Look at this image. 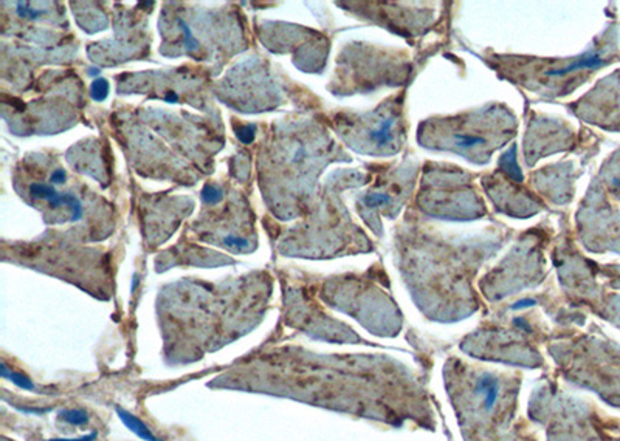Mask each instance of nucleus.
Segmentation results:
<instances>
[{
	"label": "nucleus",
	"mask_w": 620,
	"mask_h": 441,
	"mask_svg": "<svg viewBox=\"0 0 620 441\" xmlns=\"http://www.w3.org/2000/svg\"><path fill=\"white\" fill-rule=\"evenodd\" d=\"M61 418L66 419V421L70 423V424H74V426L87 423V419H89L87 413H84L82 410H64V412H61Z\"/></svg>",
	"instance_id": "0eeeda50"
},
{
	"label": "nucleus",
	"mask_w": 620,
	"mask_h": 441,
	"mask_svg": "<svg viewBox=\"0 0 620 441\" xmlns=\"http://www.w3.org/2000/svg\"><path fill=\"white\" fill-rule=\"evenodd\" d=\"M107 90H109V85L104 79H96L92 85V94L96 99H104L105 94H107Z\"/></svg>",
	"instance_id": "1a4fd4ad"
},
{
	"label": "nucleus",
	"mask_w": 620,
	"mask_h": 441,
	"mask_svg": "<svg viewBox=\"0 0 620 441\" xmlns=\"http://www.w3.org/2000/svg\"><path fill=\"white\" fill-rule=\"evenodd\" d=\"M120 413H121L123 421H124L127 426L134 427L132 430H135V432H138V435H140V437H143V438H146V440H151V441H157V440H155V437L151 434V430L146 429V426H144L141 421H138V419H135L132 415H129L127 412H120Z\"/></svg>",
	"instance_id": "423d86ee"
},
{
	"label": "nucleus",
	"mask_w": 620,
	"mask_h": 441,
	"mask_svg": "<svg viewBox=\"0 0 620 441\" xmlns=\"http://www.w3.org/2000/svg\"><path fill=\"white\" fill-rule=\"evenodd\" d=\"M30 193L39 200L47 201L51 208L67 206L71 212V220H79L82 217V203L74 193L58 192L55 186L45 185V183H33L30 186Z\"/></svg>",
	"instance_id": "39448f33"
},
{
	"label": "nucleus",
	"mask_w": 620,
	"mask_h": 441,
	"mask_svg": "<svg viewBox=\"0 0 620 441\" xmlns=\"http://www.w3.org/2000/svg\"><path fill=\"white\" fill-rule=\"evenodd\" d=\"M402 105L397 99L386 101L369 116L350 123L349 141L357 150L371 155H392L403 141Z\"/></svg>",
	"instance_id": "7ed1b4c3"
},
{
	"label": "nucleus",
	"mask_w": 620,
	"mask_h": 441,
	"mask_svg": "<svg viewBox=\"0 0 620 441\" xmlns=\"http://www.w3.org/2000/svg\"><path fill=\"white\" fill-rule=\"evenodd\" d=\"M515 118L504 107L478 110L457 118L423 123L422 146L451 150L475 163H485L490 154L515 135Z\"/></svg>",
	"instance_id": "f257e3e1"
},
{
	"label": "nucleus",
	"mask_w": 620,
	"mask_h": 441,
	"mask_svg": "<svg viewBox=\"0 0 620 441\" xmlns=\"http://www.w3.org/2000/svg\"><path fill=\"white\" fill-rule=\"evenodd\" d=\"M408 181H400L399 178H394L389 181H384V185L376 188V190L368 192V195L363 198V206L371 212H379L383 211L388 214L389 208H397L400 197H406V186Z\"/></svg>",
	"instance_id": "20e7f679"
},
{
	"label": "nucleus",
	"mask_w": 620,
	"mask_h": 441,
	"mask_svg": "<svg viewBox=\"0 0 620 441\" xmlns=\"http://www.w3.org/2000/svg\"><path fill=\"white\" fill-rule=\"evenodd\" d=\"M222 197H223V192H222L220 189L214 188V186H207L205 189H203V192H202V198H203V201H205V203H209V204H216V203H219V201L222 200Z\"/></svg>",
	"instance_id": "6e6552de"
},
{
	"label": "nucleus",
	"mask_w": 620,
	"mask_h": 441,
	"mask_svg": "<svg viewBox=\"0 0 620 441\" xmlns=\"http://www.w3.org/2000/svg\"><path fill=\"white\" fill-rule=\"evenodd\" d=\"M507 65H499L502 71L509 73L510 79H515L524 87L540 92L548 96H566L574 85V74L583 71H594L595 68L605 65V58L598 51L585 53L583 56L568 59H533V58H518L513 56L507 59L501 56L499 59Z\"/></svg>",
	"instance_id": "f03ea898"
}]
</instances>
